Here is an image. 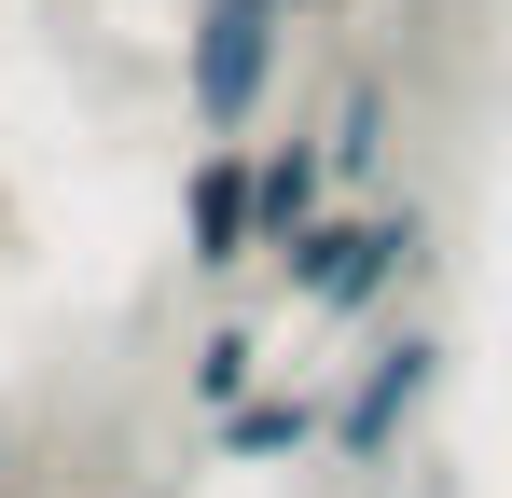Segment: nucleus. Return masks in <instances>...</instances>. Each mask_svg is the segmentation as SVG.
<instances>
[{
	"label": "nucleus",
	"mask_w": 512,
	"mask_h": 498,
	"mask_svg": "<svg viewBox=\"0 0 512 498\" xmlns=\"http://www.w3.org/2000/svg\"><path fill=\"white\" fill-rule=\"evenodd\" d=\"M263 263H277L333 332H374V319H388V291L429 263V208H360V194H346V208H319L305 236H277Z\"/></svg>",
	"instance_id": "f257e3e1"
},
{
	"label": "nucleus",
	"mask_w": 512,
	"mask_h": 498,
	"mask_svg": "<svg viewBox=\"0 0 512 498\" xmlns=\"http://www.w3.org/2000/svg\"><path fill=\"white\" fill-rule=\"evenodd\" d=\"M443 374H457V346L443 332H374L360 360H346V388L319 402V443H333L346 471H402V443L429 429V402H443Z\"/></svg>",
	"instance_id": "f03ea898"
},
{
	"label": "nucleus",
	"mask_w": 512,
	"mask_h": 498,
	"mask_svg": "<svg viewBox=\"0 0 512 498\" xmlns=\"http://www.w3.org/2000/svg\"><path fill=\"white\" fill-rule=\"evenodd\" d=\"M277 70H291V28L263 0H194V28H180V111H194V139H250Z\"/></svg>",
	"instance_id": "7ed1b4c3"
},
{
	"label": "nucleus",
	"mask_w": 512,
	"mask_h": 498,
	"mask_svg": "<svg viewBox=\"0 0 512 498\" xmlns=\"http://www.w3.org/2000/svg\"><path fill=\"white\" fill-rule=\"evenodd\" d=\"M180 263H194V277L263 263V222H250V139H194V166H180Z\"/></svg>",
	"instance_id": "20e7f679"
},
{
	"label": "nucleus",
	"mask_w": 512,
	"mask_h": 498,
	"mask_svg": "<svg viewBox=\"0 0 512 498\" xmlns=\"http://www.w3.org/2000/svg\"><path fill=\"white\" fill-rule=\"evenodd\" d=\"M305 443H319V402L305 388H236V402L208 415V457L222 471H291Z\"/></svg>",
	"instance_id": "39448f33"
},
{
	"label": "nucleus",
	"mask_w": 512,
	"mask_h": 498,
	"mask_svg": "<svg viewBox=\"0 0 512 498\" xmlns=\"http://www.w3.org/2000/svg\"><path fill=\"white\" fill-rule=\"evenodd\" d=\"M319 166H333V194H360L374 166H388V70H346L333 111H319Z\"/></svg>",
	"instance_id": "423d86ee"
},
{
	"label": "nucleus",
	"mask_w": 512,
	"mask_h": 498,
	"mask_svg": "<svg viewBox=\"0 0 512 498\" xmlns=\"http://www.w3.org/2000/svg\"><path fill=\"white\" fill-rule=\"evenodd\" d=\"M333 208V166H319V139H277V153H250V222H263V249L277 236H305Z\"/></svg>",
	"instance_id": "0eeeda50"
},
{
	"label": "nucleus",
	"mask_w": 512,
	"mask_h": 498,
	"mask_svg": "<svg viewBox=\"0 0 512 498\" xmlns=\"http://www.w3.org/2000/svg\"><path fill=\"white\" fill-rule=\"evenodd\" d=\"M236 388H263V346H250V319H208V332H194V402L222 415Z\"/></svg>",
	"instance_id": "6e6552de"
},
{
	"label": "nucleus",
	"mask_w": 512,
	"mask_h": 498,
	"mask_svg": "<svg viewBox=\"0 0 512 498\" xmlns=\"http://www.w3.org/2000/svg\"><path fill=\"white\" fill-rule=\"evenodd\" d=\"M263 14H277V28H305V14H333V0H263Z\"/></svg>",
	"instance_id": "1a4fd4ad"
},
{
	"label": "nucleus",
	"mask_w": 512,
	"mask_h": 498,
	"mask_svg": "<svg viewBox=\"0 0 512 498\" xmlns=\"http://www.w3.org/2000/svg\"><path fill=\"white\" fill-rule=\"evenodd\" d=\"M14 471H28V457H14V429H0V498H14Z\"/></svg>",
	"instance_id": "9d476101"
}]
</instances>
